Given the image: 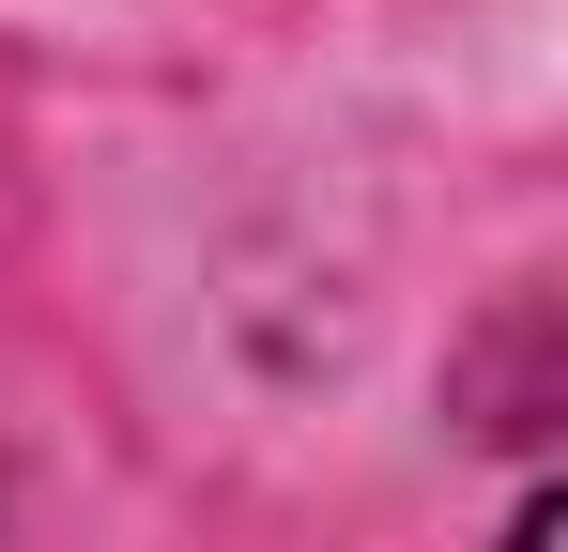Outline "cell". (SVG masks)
<instances>
[{"label": "cell", "mask_w": 568, "mask_h": 552, "mask_svg": "<svg viewBox=\"0 0 568 552\" xmlns=\"http://www.w3.org/2000/svg\"><path fill=\"white\" fill-rule=\"evenodd\" d=\"M507 552H568V507H554V491H523V522H507Z\"/></svg>", "instance_id": "cell-1"}]
</instances>
